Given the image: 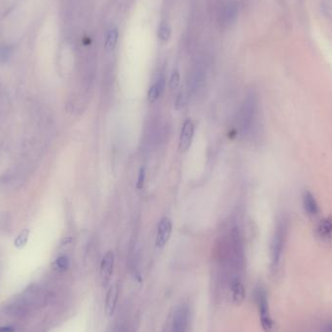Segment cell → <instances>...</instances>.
<instances>
[{
  "instance_id": "1",
  "label": "cell",
  "mask_w": 332,
  "mask_h": 332,
  "mask_svg": "<svg viewBox=\"0 0 332 332\" xmlns=\"http://www.w3.org/2000/svg\"><path fill=\"white\" fill-rule=\"evenodd\" d=\"M256 300H257V304L259 307L261 322H262L263 330L265 332H272L273 327H274V323H273V320L271 318L270 312H269L267 293L263 288H260L256 291Z\"/></svg>"
},
{
  "instance_id": "2",
  "label": "cell",
  "mask_w": 332,
  "mask_h": 332,
  "mask_svg": "<svg viewBox=\"0 0 332 332\" xmlns=\"http://www.w3.org/2000/svg\"><path fill=\"white\" fill-rule=\"evenodd\" d=\"M286 238V225L284 222H280L276 228L275 234L273 236L271 249H270V257H271V265L273 268H276L281 259V255L283 253L284 245Z\"/></svg>"
},
{
  "instance_id": "3",
  "label": "cell",
  "mask_w": 332,
  "mask_h": 332,
  "mask_svg": "<svg viewBox=\"0 0 332 332\" xmlns=\"http://www.w3.org/2000/svg\"><path fill=\"white\" fill-rule=\"evenodd\" d=\"M190 322V312L187 306H179L173 316L171 332H188Z\"/></svg>"
},
{
  "instance_id": "4",
  "label": "cell",
  "mask_w": 332,
  "mask_h": 332,
  "mask_svg": "<svg viewBox=\"0 0 332 332\" xmlns=\"http://www.w3.org/2000/svg\"><path fill=\"white\" fill-rule=\"evenodd\" d=\"M172 232V222L168 218H162L157 225L156 237H155V245L156 248L162 249L168 243Z\"/></svg>"
},
{
  "instance_id": "5",
  "label": "cell",
  "mask_w": 332,
  "mask_h": 332,
  "mask_svg": "<svg viewBox=\"0 0 332 332\" xmlns=\"http://www.w3.org/2000/svg\"><path fill=\"white\" fill-rule=\"evenodd\" d=\"M194 135V125L191 119H187L181 129L179 147L182 152H187L190 150Z\"/></svg>"
},
{
  "instance_id": "6",
  "label": "cell",
  "mask_w": 332,
  "mask_h": 332,
  "mask_svg": "<svg viewBox=\"0 0 332 332\" xmlns=\"http://www.w3.org/2000/svg\"><path fill=\"white\" fill-rule=\"evenodd\" d=\"M115 265V257L113 252H107L100 263V277L103 285H107L110 282L111 277L113 275Z\"/></svg>"
},
{
  "instance_id": "7",
  "label": "cell",
  "mask_w": 332,
  "mask_h": 332,
  "mask_svg": "<svg viewBox=\"0 0 332 332\" xmlns=\"http://www.w3.org/2000/svg\"><path fill=\"white\" fill-rule=\"evenodd\" d=\"M316 234L319 241L325 244L332 243V219L326 218L319 221L316 229Z\"/></svg>"
},
{
  "instance_id": "8",
  "label": "cell",
  "mask_w": 332,
  "mask_h": 332,
  "mask_svg": "<svg viewBox=\"0 0 332 332\" xmlns=\"http://www.w3.org/2000/svg\"><path fill=\"white\" fill-rule=\"evenodd\" d=\"M119 293L120 291L118 284L112 285L107 291L106 299H105V313L108 317L112 316L116 310L117 302L119 299Z\"/></svg>"
},
{
  "instance_id": "9",
  "label": "cell",
  "mask_w": 332,
  "mask_h": 332,
  "mask_svg": "<svg viewBox=\"0 0 332 332\" xmlns=\"http://www.w3.org/2000/svg\"><path fill=\"white\" fill-rule=\"evenodd\" d=\"M236 16H237V5H236L235 2H233V1L226 2L223 6L222 13H221L222 24H224L226 26L232 24L233 21L235 20Z\"/></svg>"
},
{
  "instance_id": "10",
  "label": "cell",
  "mask_w": 332,
  "mask_h": 332,
  "mask_svg": "<svg viewBox=\"0 0 332 332\" xmlns=\"http://www.w3.org/2000/svg\"><path fill=\"white\" fill-rule=\"evenodd\" d=\"M302 203H303L305 212L309 216H316L318 214V203H317V200H316L315 196L313 195L311 192H305L304 194H303Z\"/></svg>"
},
{
  "instance_id": "11",
  "label": "cell",
  "mask_w": 332,
  "mask_h": 332,
  "mask_svg": "<svg viewBox=\"0 0 332 332\" xmlns=\"http://www.w3.org/2000/svg\"><path fill=\"white\" fill-rule=\"evenodd\" d=\"M164 89V79L160 78L157 82L153 84L148 92V101L152 104L154 103L162 94Z\"/></svg>"
},
{
  "instance_id": "12",
  "label": "cell",
  "mask_w": 332,
  "mask_h": 332,
  "mask_svg": "<svg viewBox=\"0 0 332 332\" xmlns=\"http://www.w3.org/2000/svg\"><path fill=\"white\" fill-rule=\"evenodd\" d=\"M119 38V31L117 28H111L109 31L107 32L106 35V40H105V50L111 53L115 50L117 46V42Z\"/></svg>"
},
{
  "instance_id": "13",
  "label": "cell",
  "mask_w": 332,
  "mask_h": 332,
  "mask_svg": "<svg viewBox=\"0 0 332 332\" xmlns=\"http://www.w3.org/2000/svg\"><path fill=\"white\" fill-rule=\"evenodd\" d=\"M231 292H232V299H233L234 303L240 304L243 302V300L245 299V288L239 281L233 282Z\"/></svg>"
},
{
  "instance_id": "14",
  "label": "cell",
  "mask_w": 332,
  "mask_h": 332,
  "mask_svg": "<svg viewBox=\"0 0 332 332\" xmlns=\"http://www.w3.org/2000/svg\"><path fill=\"white\" fill-rule=\"evenodd\" d=\"M171 34H172V30L167 24L163 23L159 26L158 31H157V37H158L159 41L166 43L170 39Z\"/></svg>"
},
{
  "instance_id": "15",
  "label": "cell",
  "mask_w": 332,
  "mask_h": 332,
  "mask_svg": "<svg viewBox=\"0 0 332 332\" xmlns=\"http://www.w3.org/2000/svg\"><path fill=\"white\" fill-rule=\"evenodd\" d=\"M13 53V48L9 45H0V63L7 61Z\"/></svg>"
},
{
  "instance_id": "16",
  "label": "cell",
  "mask_w": 332,
  "mask_h": 332,
  "mask_svg": "<svg viewBox=\"0 0 332 332\" xmlns=\"http://www.w3.org/2000/svg\"><path fill=\"white\" fill-rule=\"evenodd\" d=\"M180 85V73L178 70H174L169 81V87L171 90H176Z\"/></svg>"
},
{
  "instance_id": "17",
  "label": "cell",
  "mask_w": 332,
  "mask_h": 332,
  "mask_svg": "<svg viewBox=\"0 0 332 332\" xmlns=\"http://www.w3.org/2000/svg\"><path fill=\"white\" fill-rule=\"evenodd\" d=\"M56 266L59 270L61 271H64L68 268L69 266V260L67 257H59L57 260H56Z\"/></svg>"
},
{
  "instance_id": "18",
  "label": "cell",
  "mask_w": 332,
  "mask_h": 332,
  "mask_svg": "<svg viewBox=\"0 0 332 332\" xmlns=\"http://www.w3.org/2000/svg\"><path fill=\"white\" fill-rule=\"evenodd\" d=\"M145 178H146V168L144 166H142L139 170L138 179H137V183H136V188L138 190L143 189L144 184H145Z\"/></svg>"
},
{
  "instance_id": "19",
  "label": "cell",
  "mask_w": 332,
  "mask_h": 332,
  "mask_svg": "<svg viewBox=\"0 0 332 332\" xmlns=\"http://www.w3.org/2000/svg\"><path fill=\"white\" fill-rule=\"evenodd\" d=\"M15 329L12 326H1L0 332H14Z\"/></svg>"
},
{
  "instance_id": "20",
  "label": "cell",
  "mask_w": 332,
  "mask_h": 332,
  "mask_svg": "<svg viewBox=\"0 0 332 332\" xmlns=\"http://www.w3.org/2000/svg\"><path fill=\"white\" fill-rule=\"evenodd\" d=\"M326 332H332V323L326 327Z\"/></svg>"
}]
</instances>
